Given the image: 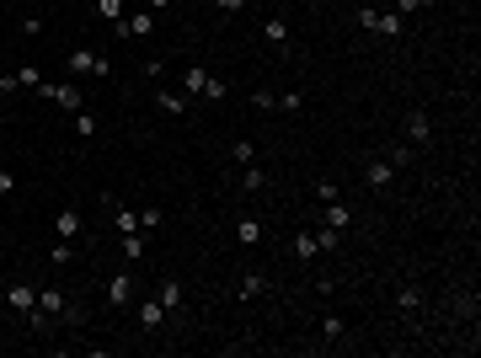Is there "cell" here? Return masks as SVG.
Here are the masks:
<instances>
[{"instance_id": "30", "label": "cell", "mask_w": 481, "mask_h": 358, "mask_svg": "<svg viewBox=\"0 0 481 358\" xmlns=\"http://www.w3.org/2000/svg\"><path fill=\"white\" fill-rule=\"evenodd\" d=\"M240 187H246V192H262L267 187V171H240Z\"/></svg>"}, {"instance_id": "13", "label": "cell", "mask_w": 481, "mask_h": 358, "mask_svg": "<svg viewBox=\"0 0 481 358\" xmlns=\"http://www.w3.org/2000/svg\"><path fill=\"white\" fill-rule=\"evenodd\" d=\"M108 299H112V305H129V299H134V278L129 273H112L108 278Z\"/></svg>"}, {"instance_id": "40", "label": "cell", "mask_w": 481, "mask_h": 358, "mask_svg": "<svg viewBox=\"0 0 481 358\" xmlns=\"http://www.w3.org/2000/svg\"><path fill=\"white\" fill-rule=\"evenodd\" d=\"M6 316H11V305H6V294H0V321H6Z\"/></svg>"}, {"instance_id": "39", "label": "cell", "mask_w": 481, "mask_h": 358, "mask_svg": "<svg viewBox=\"0 0 481 358\" xmlns=\"http://www.w3.org/2000/svg\"><path fill=\"white\" fill-rule=\"evenodd\" d=\"M11 187H16V177H11V171H0V198H6Z\"/></svg>"}, {"instance_id": "35", "label": "cell", "mask_w": 481, "mask_h": 358, "mask_svg": "<svg viewBox=\"0 0 481 358\" xmlns=\"http://www.w3.org/2000/svg\"><path fill=\"white\" fill-rule=\"evenodd\" d=\"M422 6H433V0H396L390 11H396V16H412V11H422Z\"/></svg>"}, {"instance_id": "28", "label": "cell", "mask_w": 481, "mask_h": 358, "mask_svg": "<svg viewBox=\"0 0 481 358\" xmlns=\"http://www.w3.org/2000/svg\"><path fill=\"white\" fill-rule=\"evenodd\" d=\"M252 108H257V112H278V96H273V91H262V86H257V91H252Z\"/></svg>"}, {"instance_id": "8", "label": "cell", "mask_w": 481, "mask_h": 358, "mask_svg": "<svg viewBox=\"0 0 481 358\" xmlns=\"http://www.w3.org/2000/svg\"><path fill=\"white\" fill-rule=\"evenodd\" d=\"M37 311L59 321V316L70 311V294H64V289H54V284H48V289H37Z\"/></svg>"}, {"instance_id": "11", "label": "cell", "mask_w": 481, "mask_h": 358, "mask_svg": "<svg viewBox=\"0 0 481 358\" xmlns=\"http://www.w3.org/2000/svg\"><path fill=\"white\" fill-rule=\"evenodd\" d=\"M321 225H326V230H348V225H353V214H348V209H342V198L321 203Z\"/></svg>"}, {"instance_id": "3", "label": "cell", "mask_w": 481, "mask_h": 358, "mask_svg": "<svg viewBox=\"0 0 481 358\" xmlns=\"http://www.w3.org/2000/svg\"><path fill=\"white\" fill-rule=\"evenodd\" d=\"M64 64H70V75H96V81H108V75H112V64L102 59V54H91V48H70Z\"/></svg>"}, {"instance_id": "37", "label": "cell", "mask_w": 481, "mask_h": 358, "mask_svg": "<svg viewBox=\"0 0 481 358\" xmlns=\"http://www.w3.org/2000/svg\"><path fill=\"white\" fill-rule=\"evenodd\" d=\"M214 6H219V11H225V16H236V11H246L252 0H214Z\"/></svg>"}, {"instance_id": "4", "label": "cell", "mask_w": 481, "mask_h": 358, "mask_svg": "<svg viewBox=\"0 0 481 358\" xmlns=\"http://www.w3.org/2000/svg\"><path fill=\"white\" fill-rule=\"evenodd\" d=\"M112 33L118 37H150L156 33V11H123L118 22H112Z\"/></svg>"}, {"instance_id": "22", "label": "cell", "mask_w": 481, "mask_h": 358, "mask_svg": "<svg viewBox=\"0 0 481 358\" xmlns=\"http://www.w3.org/2000/svg\"><path fill=\"white\" fill-rule=\"evenodd\" d=\"M112 225H118V236H134V230H139V214H129V209L112 203Z\"/></svg>"}, {"instance_id": "41", "label": "cell", "mask_w": 481, "mask_h": 358, "mask_svg": "<svg viewBox=\"0 0 481 358\" xmlns=\"http://www.w3.org/2000/svg\"><path fill=\"white\" fill-rule=\"evenodd\" d=\"M0 294H6V278H0Z\"/></svg>"}, {"instance_id": "17", "label": "cell", "mask_w": 481, "mask_h": 358, "mask_svg": "<svg viewBox=\"0 0 481 358\" xmlns=\"http://www.w3.org/2000/svg\"><path fill=\"white\" fill-rule=\"evenodd\" d=\"M236 241H240V246H257V241H262V219H240V225H236Z\"/></svg>"}, {"instance_id": "9", "label": "cell", "mask_w": 481, "mask_h": 358, "mask_svg": "<svg viewBox=\"0 0 481 358\" xmlns=\"http://www.w3.org/2000/svg\"><path fill=\"white\" fill-rule=\"evenodd\" d=\"M262 43L273 48V54H289V22L284 16H267L262 22Z\"/></svg>"}, {"instance_id": "5", "label": "cell", "mask_w": 481, "mask_h": 358, "mask_svg": "<svg viewBox=\"0 0 481 358\" xmlns=\"http://www.w3.org/2000/svg\"><path fill=\"white\" fill-rule=\"evenodd\" d=\"M6 305H11V316H33V305H37V289L27 284V278H16V284H6Z\"/></svg>"}, {"instance_id": "36", "label": "cell", "mask_w": 481, "mask_h": 358, "mask_svg": "<svg viewBox=\"0 0 481 358\" xmlns=\"http://www.w3.org/2000/svg\"><path fill=\"white\" fill-rule=\"evenodd\" d=\"M161 219H166V214H161V209H139V230H156Z\"/></svg>"}, {"instance_id": "21", "label": "cell", "mask_w": 481, "mask_h": 358, "mask_svg": "<svg viewBox=\"0 0 481 358\" xmlns=\"http://www.w3.org/2000/svg\"><path fill=\"white\" fill-rule=\"evenodd\" d=\"M230 161H236V166H252V161H257V144L252 139H236V144H230Z\"/></svg>"}, {"instance_id": "14", "label": "cell", "mask_w": 481, "mask_h": 358, "mask_svg": "<svg viewBox=\"0 0 481 358\" xmlns=\"http://www.w3.org/2000/svg\"><path fill=\"white\" fill-rule=\"evenodd\" d=\"M390 177H396L390 161H369V166H364V182H369V187H390Z\"/></svg>"}, {"instance_id": "15", "label": "cell", "mask_w": 481, "mask_h": 358, "mask_svg": "<svg viewBox=\"0 0 481 358\" xmlns=\"http://www.w3.org/2000/svg\"><path fill=\"white\" fill-rule=\"evenodd\" d=\"M396 311H407V316L422 311V289H417V284H401V289H396Z\"/></svg>"}, {"instance_id": "10", "label": "cell", "mask_w": 481, "mask_h": 358, "mask_svg": "<svg viewBox=\"0 0 481 358\" xmlns=\"http://www.w3.org/2000/svg\"><path fill=\"white\" fill-rule=\"evenodd\" d=\"M401 129H407V144H428L433 139V123H428V112H422V108H412Z\"/></svg>"}, {"instance_id": "7", "label": "cell", "mask_w": 481, "mask_h": 358, "mask_svg": "<svg viewBox=\"0 0 481 358\" xmlns=\"http://www.w3.org/2000/svg\"><path fill=\"white\" fill-rule=\"evenodd\" d=\"M134 321H139V332H156V326L166 321V305H161V294H156V299H139V305H134Z\"/></svg>"}, {"instance_id": "33", "label": "cell", "mask_w": 481, "mask_h": 358, "mask_svg": "<svg viewBox=\"0 0 481 358\" xmlns=\"http://www.w3.org/2000/svg\"><path fill=\"white\" fill-rule=\"evenodd\" d=\"M123 257H144V230H134V236H123Z\"/></svg>"}, {"instance_id": "23", "label": "cell", "mask_w": 481, "mask_h": 358, "mask_svg": "<svg viewBox=\"0 0 481 358\" xmlns=\"http://www.w3.org/2000/svg\"><path fill=\"white\" fill-rule=\"evenodd\" d=\"M289 251H294V257H321V246H315V236H311V230H300Z\"/></svg>"}, {"instance_id": "19", "label": "cell", "mask_w": 481, "mask_h": 358, "mask_svg": "<svg viewBox=\"0 0 481 358\" xmlns=\"http://www.w3.org/2000/svg\"><path fill=\"white\" fill-rule=\"evenodd\" d=\"M257 294H267V273H246L240 278V299H257Z\"/></svg>"}, {"instance_id": "12", "label": "cell", "mask_w": 481, "mask_h": 358, "mask_svg": "<svg viewBox=\"0 0 481 358\" xmlns=\"http://www.w3.org/2000/svg\"><path fill=\"white\" fill-rule=\"evenodd\" d=\"M54 236H59V241L81 236V209H59V214H54Z\"/></svg>"}, {"instance_id": "1", "label": "cell", "mask_w": 481, "mask_h": 358, "mask_svg": "<svg viewBox=\"0 0 481 358\" xmlns=\"http://www.w3.org/2000/svg\"><path fill=\"white\" fill-rule=\"evenodd\" d=\"M182 96H209V102H219V96H225V86H219L204 64H187V70H182Z\"/></svg>"}, {"instance_id": "25", "label": "cell", "mask_w": 481, "mask_h": 358, "mask_svg": "<svg viewBox=\"0 0 481 358\" xmlns=\"http://www.w3.org/2000/svg\"><path fill=\"white\" fill-rule=\"evenodd\" d=\"M75 134H81V139H96V118H91V108L75 112Z\"/></svg>"}, {"instance_id": "38", "label": "cell", "mask_w": 481, "mask_h": 358, "mask_svg": "<svg viewBox=\"0 0 481 358\" xmlns=\"http://www.w3.org/2000/svg\"><path fill=\"white\" fill-rule=\"evenodd\" d=\"M177 0H144V11H171Z\"/></svg>"}, {"instance_id": "16", "label": "cell", "mask_w": 481, "mask_h": 358, "mask_svg": "<svg viewBox=\"0 0 481 358\" xmlns=\"http://www.w3.org/2000/svg\"><path fill=\"white\" fill-rule=\"evenodd\" d=\"M48 262H54V267H70L75 262V241H54V246H48Z\"/></svg>"}, {"instance_id": "31", "label": "cell", "mask_w": 481, "mask_h": 358, "mask_svg": "<svg viewBox=\"0 0 481 358\" xmlns=\"http://www.w3.org/2000/svg\"><path fill=\"white\" fill-rule=\"evenodd\" d=\"M342 332H348V326H342V316H326V321H321V337H326V342H337Z\"/></svg>"}, {"instance_id": "24", "label": "cell", "mask_w": 481, "mask_h": 358, "mask_svg": "<svg viewBox=\"0 0 481 358\" xmlns=\"http://www.w3.org/2000/svg\"><path fill=\"white\" fill-rule=\"evenodd\" d=\"M385 161H390V171L412 166V144H390V150H385Z\"/></svg>"}, {"instance_id": "2", "label": "cell", "mask_w": 481, "mask_h": 358, "mask_svg": "<svg viewBox=\"0 0 481 358\" xmlns=\"http://www.w3.org/2000/svg\"><path fill=\"white\" fill-rule=\"evenodd\" d=\"M359 27H364V33H380V37H401V33H407V16H396V11H369V6H364V11H359Z\"/></svg>"}, {"instance_id": "26", "label": "cell", "mask_w": 481, "mask_h": 358, "mask_svg": "<svg viewBox=\"0 0 481 358\" xmlns=\"http://www.w3.org/2000/svg\"><path fill=\"white\" fill-rule=\"evenodd\" d=\"M123 6H129V0H96V16H102V22H118Z\"/></svg>"}, {"instance_id": "18", "label": "cell", "mask_w": 481, "mask_h": 358, "mask_svg": "<svg viewBox=\"0 0 481 358\" xmlns=\"http://www.w3.org/2000/svg\"><path fill=\"white\" fill-rule=\"evenodd\" d=\"M156 102L171 112V118H182V112H187V96H182V91H156Z\"/></svg>"}, {"instance_id": "32", "label": "cell", "mask_w": 481, "mask_h": 358, "mask_svg": "<svg viewBox=\"0 0 481 358\" xmlns=\"http://www.w3.org/2000/svg\"><path fill=\"white\" fill-rule=\"evenodd\" d=\"M315 198H321V203H332V198H342V187H337L332 177H321V182H315Z\"/></svg>"}, {"instance_id": "6", "label": "cell", "mask_w": 481, "mask_h": 358, "mask_svg": "<svg viewBox=\"0 0 481 358\" xmlns=\"http://www.w3.org/2000/svg\"><path fill=\"white\" fill-rule=\"evenodd\" d=\"M37 96H48V102H54V108H64V112H81V108H86L81 86H37Z\"/></svg>"}, {"instance_id": "34", "label": "cell", "mask_w": 481, "mask_h": 358, "mask_svg": "<svg viewBox=\"0 0 481 358\" xmlns=\"http://www.w3.org/2000/svg\"><path fill=\"white\" fill-rule=\"evenodd\" d=\"M300 102H305L300 91H284V96H278V112H300Z\"/></svg>"}, {"instance_id": "29", "label": "cell", "mask_w": 481, "mask_h": 358, "mask_svg": "<svg viewBox=\"0 0 481 358\" xmlns=\"http://www.w3.org/2000/svg\"><path fill=\"white\" fill-rule=\"evenodd\" d=\"M16 86H33L37 91V86H43V70H37V64H22V70H16Z\"/></svg>"}, {"instance_id": "20", "label": "cell", "mask_w": 481, "mask_h": 358, "mask_svg": "<svg viewBox=\"0 0 481 358\" xmlns=\"http://www.w3.org/2000/svg\"><path fill=\"white\" fill-rule=\"evenodd\" d=\"M156 294H161V305H166V316H171V311L182 305V284H177V278H166V284H161Z\"/></svg>"}, {"instance_id": "27", "label": "cell", "mask_w": 481, "mask_h": 358, "mask_svg": "<svg viewBox=\"0 0 481 358\" xmlns=\"http://www.w3.org/2000/svg\"><path fill=\"white\" fill-rule=\"evenodd\" d=\"M315 246H321V251H337V246H342V230H315Z\"/></svg>"}]
</instances>
